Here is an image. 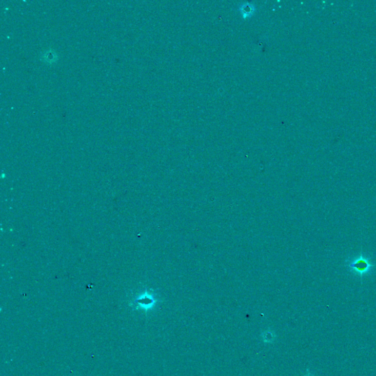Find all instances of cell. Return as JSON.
Returning <instances> with one entry per match:
<instances>
[{
	"label": "cell",
	"mask_w": 376,
	"mask_h": 376,
	"mask_svg": "<svg viewBox=\"0 0 376 376\" xmlns=\"http://www.w3.org/2000/svg\"><path fill=\"white\" fill-rule=\"evenodd\" d=\"M348 268L350 271L362 276L368 273L371 268H373V265L370 263L369 259L366 258L363 255H360L358 258L348 263Z\"/></svg>",
	"instance_id": "6da1fadb"
}]
</instances>
